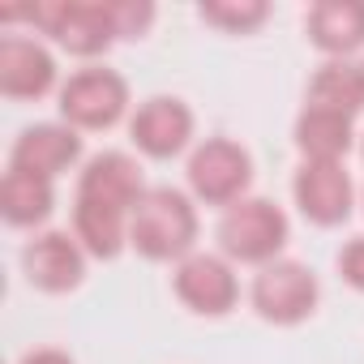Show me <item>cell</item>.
Segmentation results:
<instances>
[{
	"instance_id": "7402d4cb",
	"label": "cell",
	"mask_w": 364,
	"mask_h": 364,
	"mask_svg": "<svg viewBox=\"0 0 364 364\" xmlns=\"http://www.w3.org/2000/svg\"><path fill=\"white\" fill-rule=\"evenodd\" d=\"M18 364H73L65 351H56V347H39V351H26Z\"/></svg>"
},
{
	"instance_id": "8992f818",
	"label": "cell",
	"mask_w": 364,
	"mask_h": 364,
	"mask_svg": "<svg viewBox=\"0 0 364 364\" xmlns=\"http://www.w3.org/2000/svg\"><path fill=\"white\" fill-rule=\"evenodd\" d=\"M129 107V86L116 69H82L60 86V116L73 129H112Z\"/></svg>"
},
{
	"instance_id": "7a4b0ae2",
	"label": "cell",
	"mask_w": 364,
	"mask_h": 364,
	"mask_svg": "<svg viewBox=\"0 0 364 364\" xmlns=\"http://www.w3.org/2000/svg\"><path fill=\"white\" fill-rule=\"evenodd\" d=\"M287 215L266 202V198H245L236 206L223 210L219 219V249L232 262H249V266H270L279 262L283 245H287Z\"/></svg>"
},
{
	"instance_id": "6da1fadb",
	"label": "cell",
	"mask_w": 364,
	"mask_h": 364,
	"mask_svg": "<svg viewBox=\"0 0 364 364\" xmlns=\"http://www.w3.org/2000/svg\"><path fill=\"white\" fill-rule=\"evenodd\" d=\"M198 240V210L180 189H150L133 219H129V245L150 262H185Z\"/></svg>"
},
{
	"instance_id": "277c9868",
	"label": "cell",
	"mask_w": 364,
	"mask_h": 364,
	"mask_svg": "<svg viewBox=\"0 0 364 364\" xmlns=\"http://www.w3.org/2000/svg\"><path fill=\"white\" fill-rule=\"evenodd\" d=\"M253 185V159L228 137H210L189 159V189L206 206H236Z\"/></svg>"
},
{
	"instance_id": "5bb4252c",
	"label": "cell",
	"mask_w": 364,
	"mask_h": 364,
	"mask_svg": "<svg viewBox=\"0 0 364 364\" xmlns=\"http://www.w3.org/2000/svg\"><path fill=\"white\" fill-rule=\"evenodd\" d=\"M304 31L326 56H351L364 48V0H317L304 18Z\"/></svg>"
},
{
	"instance_id": "ac0fdd59",
	"label": "cell",
	"mask_w": 364,
	"mask_h": 364,
	"mask_svg": "<svg viewBox=\"0 0 364 364\" xmlns=\"http://www.w3.org/2000/svg\"><path fill=\"white\" fill-rule=\"evenodd\" d=\"M309 107H321V112H338V116H355L364 107V77H360V65H347V60H330L313 73L309 82Z\"/></svg>"
},
{
	"instance_id": "603a6c76",
	"label": "cell",
	"mask_w": 364,
	"mask_h": 364,
	"mask_svg": "<svg viewBox=\"0 0 364 364\" xmlns=\"http://www.w3.org/2000/svg\"><path fill=\"white\" fill-rule=\"evenodd\" d=\"M360 77H364V65H360Z\"/></svg>"
},
{
	"instance_id": "2e32d148",
	"label": "cell",
	"mask_w": 364,
	"mask_h": 364,
	"mask_svg": "<svg viewBox=\"0 0 364 364\" xmlns=\"http://www.w3.org/2000/svg\"><path fill=\"white\" fill-rule=\"evenodd\" d=\"M73 236L90 257L112 262L124 245H129V215L99 206V202H73Z\"/></svg>"
},
{
	"instance_id": "52a82bcc",
	"label": "cell",
	"mask_w": 364,
	"mask_h": 364,
	"mask_svg": "<svg viewBox=\"0 0 364 364\" xmlns=\"http://www.w3.org/2000/svg\"><path fill=\"white\" fill-rule=\"evenodd\" d=\"M176 296L202 317H223L240 300V283L228 266V257L215 253H189L176 266Z\"/></svg>"
},
{
	"instance_id": "e0dca14e",
	"label": "cell",
	"mask_w": 364,
	"mask_h": 364,
	"mask_svg": "<svg viewBox=\"0 0 364 364\" xmlns=\"http://www.w3.org/2000/svg\"><path fill=\"white\" fill-rule=\"evenodd\" d=\"M56 193H52V180L31 176V171H5V185H0V215H5L14 228H35L52 215Z\"/></svg>"
},
{
	"instance_id": "30bf717a",
	"label": "cell",
	"mask_w": 364,
	"mask_h": 364,
	"mask_svg": "<svg viewBox=\"0 0 364 364\" xmlns=\"http://www.w3.org/2000/svg\"><path fill=\"white\" fill-rule=\"evenodd\" d=\"M22 270L31 279V287L39 291H73L86 274V249L77 245V236L69 232H43L22 249Z\"/></svg>"
},
{
	"instance_id": "5b68a950",
	"label": "cell",
	"mask_w": 364,
	"mask_h": 364,
	"mask_svg": "<svg viewBox=\"0 0 364 364\" xmlns=\"http://www.w3.org/2000/svg\"><path fill=\"white\" fill-rule=\"evenodd\" d=\"M317 274L300 262H270L253 279V309L274 326H300L317 309Z\"/></svg>"
},
{
	"instance_id": "9a60e30c",
	"label": "cell",
	"mask_w": 364,
	"mask_h": 364,
	"mask_svg": "<svg viewBox=\"0 0 364 364\" xmlns=\"http://www.w3.org/2000/svg\"><path fill=\"white\" fill-rule=\"evenodd\" d=\"M296 146L304 163H343V154L351 150V116L304 107L296 120Z\"/></svg>"
},
{
	"instance_id": "7c38bea8",
	"label": "cell",
	"mask_w": 364,
	"mask_h": 364,
	"mask_svg": "<svg viewBox=\"0 0 364 364\" xmlns=\"http://www.w3.org/2000/svg\"><path fill=\"white\" fill-rule=\"evenodd\" d=\"M77 159H82V137L73 124H31V129H22V137L9 150L14 171H31L43 180H56Z\"/></svg>"
},
{
	"instance_id": "3957f363",
	"label": "cell",
	"mask_w": 364,
	"mask_h": 364,
	"mask_svg": "<svg viewBox=\"0 0 364 364\" xmlns=\"http://www.w3.org/2000/svg\"><path fill=\"white\" fill-rule=\"evenodd\" d=\"M31 22L39 31H48L73 56H99L112 48V39H120L116 22H112V5H103V0H48V5H31Z\"/></svg>"
},
{
	"instance_id": "4fadbf2b",
	"label": "cell",
	"mask_w": 364,
	"mask_h": 364,
	"mask_svg": "<svg viewBox=\"0 0 364 364\" xmlns=\"http://www.w3.org/2000/svg\"><path fill=\"white\" fill-rule=\"evenodd\" d=\"M56 86V60L35 39H0V95L5 99H43Z\"/></svg>"
},
{
	"instance_id": "9c48e42d",
	"label": "cell",
	"mask_w": 364,
	"mask_h": 364,
	"mask_svg": "<svg viewBox=\"0 0 364 364\" xmlns=\"http://www.w3.org/2000/svg\"><path fill=\"white\" fill-rule=\"evenodd\" d=\"M296 206L317 228H338L351 215V176L343 163H304L291 180Z\"/></svg>"
},
{
	"instance_id": "44dd1931",
	"label": "cell",
	"mask_w": 364,
	"mask_h": 364,
	"mask_svg": "<svg viewBox=\"0 0 364 364\" xmlns=\"http://www.w3.org/2000/svg\"><path fill=\"white\" fill-rule=\"evenodd\" d=\"M338 274H343L355 291H364V236H355V240L343 245V253H338Z\"/></svg>"
},
{
	"instance_id": "d6986e66",
	"label": "cell",
	"mask_w": 364,
	"mask_h": 364,
	"mask_svg": "<svg viewBox=\"0 0 364 364\" xmlns=\"http://www.w3.org/2000/svg\"><path fill=\"white\" fill-rule=\"evenodd\" d=\"M266 5L262 0H210V5H202V18L228 35H249L253 26L266 22Z\"/></svg>"
},
{
	"instance_id": "ffe728a7",
	"label": "cell",
	"mask_w": 364,
	"mask_h": 364,
	"mask_svg": "<svg viewBox=\"0 0 364 364\" xmlns=\"http://www.w3.org/2000/svg\"><path fill=\"white\" fill-rule=\"evenodd\" d=\"M112 22L120 39H137L154 22V5H146V0H112Z\"/></svg>"
},
{
	"instance_id": "ba28073f",
	"label": "cell",
	"mask_w": 364,
	"mask_h": 364,
	"mask_svg": "<svg viewBox=\"0 0 364 364\" xmlns=\"http://www.w3.org/2000/svg\"><path fill=\"white\" fill-rule=\"evenodd\" d=\"M146 180H141V167L137 159H129L124 150H103L86 163L82 180H77V198L82 202H99V206H112L120 215L133 219L137 202L146 198Z\"/></svg>"
},
{
	"instance_id": "8fae6325",
	"label": "cell",
	"mask_w": 364,
	"mask_h": 364,
	"mask_svg": "<svg viewBox=\"0 0 364 364\" xmlns=\"http://www.w3.org/2000/svg\"><path fill=\"white\" fill-rule=\"evenodd\" d=\"M129 133H133V146L150 159H176L180 150L189 146L193 137V112L171 99V95H154L146 99L133 120H129Z\"/></svg>"
}]
</instances>
